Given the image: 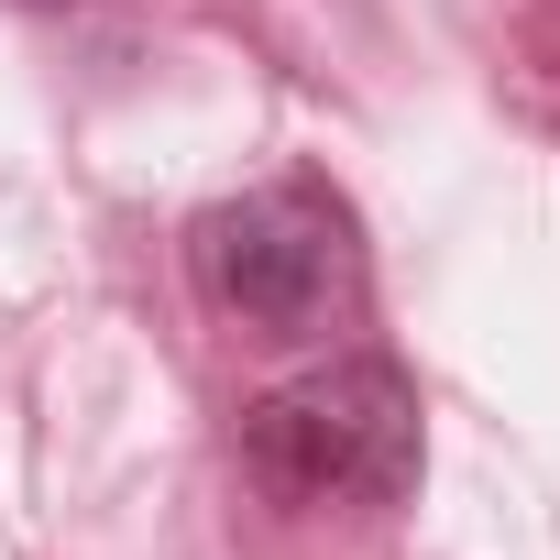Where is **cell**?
Returning <instances> with one entry per match:
<instances>
[{"instance_id":"cell-1","label":"cell","mask_w":560,"mask_h":560,"mask_svg":"<svg viewBox=\"0 0 560 560\" xmlns=\"http://www.w3.org/2000/svg\"><path fill=\"white\" fill-rule=\"evenodd\" d=\"M242 462L287 505H396L418 483V385L396 363H319L242 418Z\"/></svg>"},{"instance_id":"cell-2","label":"cell","mask_w":560,"mask_h":560,"mask_svg":"<svg viewBox=\"0 0 560 560\" xmlns=\"http://www.w3.org/2000/svg\"><path fill=\"white\" fill-rule=\"evenodd\" d=\"M198 287L275 341H319L363 308V242L330 187H253L198 220Z\"/></svg>"}]
</instances>
